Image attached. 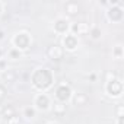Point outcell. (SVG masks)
Segmentation results:
<instances>
[{
    "mask_svg": "<svg viewBox=\"0 0 124 124\" xmlns=\"http://www.w3.org/2000/svg\"><path fill=\"white\" fill-rule=\"evenodd\" d=\"M115 117H124V105L118 104L115 108Z\"/></svg>",
    "mask_w": 124,
    "mask_h": 124,
    "instance_id": "ffe728a7",
    "label": "cell"
},
{
    "mask_svg": "<svg viewBox=\"0 0 124 124\" xmlns=\"http://www.w3.org/2000/svg\"><path fill=\"white\" fill-rule=\"evenodd\" d=\"M6 124H21V121H19V118H18V117H13V118L8 120V123H6Z\"/></svg>",
    "mask_w": 124,
    "mask_h": 124,
    "instance_id": "cb8c5ba5",
    "label": "cell"
},
{
    "mask_svg": "<svg viewBox=\"0 0 124 124\" xmlns=\"http://www.w3.org/2000/svg\"><path fill=\"white\" fill-rule=\"evenodd\" d=\"M111 55H112L114 60H123V58H124V47H123V44L118 42V44L112 45Z\"/></svg>",
    "mask_w": 124,
    "mask_h": 124,
    "instance_id": "5bb4252c",
    "label": "cell"
},
{
    "mask_svg": "<svg viewBox=\"0 0 124 124\" xmlns=\"http://www.w3.org/2000/svg\"><path fill=\"white\" fill-rule=\"evenodd\" d=\"M115 123H117V124H124V117H117Z\"/></svg>",
    "mask_w": 124,
    "mask_h": 124,
    "instance_id": "484cf974",
    "label": "cell"
},
{
    "mask_svg": "<svg viewBox=\"0 0 124 124\" xmlns=\"http://www.w3.org/2000/svg\"><path fill=\"white\" fill-rule=\"evenodd\" d=\"M64 10L69 16H75L79 13V5L76 2H66L64 3Z\"/></svg>",
    "mask_w": 124,
    "mask_h": 124,
    "instance_id": "2e32d148",
    "label": "cell"
},
{
    "mask_svg": "<svg viewBox=\"0 0 124 124\" xmlns=\"http://www.w3.org/2000/svg\"><path fill=\"white\" fill-rule=\"evenodd\" d=\"M89 37L93 39V41H98L102 38V29L99 26H91L89 29Z\"/></svg>",
    "mask_w": 124,
    "mask_h": 124,
    "instance_id": "d6986e66",
    "label": "cell"
},
{
    "mask_svg": "<svg viewBox=\"0 0 124 124\" xmlns=\"http://www.w3.org/2000/svg\"><path fill=\"white\" fill-rule=\"evenodd\" d=\"M5 9H6V5H5L3 2H0V18H2V15H3V12H5Z\"/></svg>",
    "mask_w": 124,
    "mask_h": 124,
    "instance_id": "d4e9b609",
    "label": "cell"
},
{
    "mask_svg": "<svg viewBox=\"0 0 124 124\" xmlns=\"http://www.w3.org/2000/svg\"><path fill=\"white\" fill-rule=\"evenodd\" d=\"M104 93L111 98V99H120L124 93V83L123 80L117 76L114 79H109V80H105V85H104Z\"/></svg>",
    "mask_w": 124,
    "mask_h": 124,
    "instance_id": "277c9868",
    "label": "cell"
},
{
    "mask_svg": "<svg viewBox=\"0 0 124 124\" xmlns=\"http://www.w3.org/2000/svg\"><path fill=\"white\" fill-rule=\"evenodd\" d=\"M6 95H8V89H6V86H5L3 83H0V101H3V99L6 98Z\"/></svg>",
    "mask_w": 124,
    "mask_h": 124,
    "instance_id": "44dd1931",
    "label": "cell"
},
{
    "mask_svg": "<svg viewBox=\"0 0 124 124\" xmlns=\"http://www.w3.org/2000/svg\"><path fill=\"white\" fill-rule=\"evenodd\" d=\"M73 88L67 83V82H60L54 86V91H53V101L54 102H61V104H69L72 102V98H73Z\"/></svg>",
    "mask_w": 124,
    "mask_h": 124,
    "instance_id": "3957f363",
    "label": "cell"
},
{
    "mask_svg": "<svg viewBox=\"0 0 124 124\" xmlns=\"http://www.w3.org/2000/svg\"><path fill=\"white\" fill-rule=\"evenodd\" d=\"M51 105H53V98L48 93L38 92L32 98V107L35 108L37 112H47L51 109Z\"/></svg>",
    "mask_w": 124,
    "mask_h": 124,
    "instance_id": "8992f818",
    "label": "cell"
},
{
    "mask_svg": "<svg viewBox=\"0 0 124 124\" xmlns=\"http://www.w3.org/2000/svg\"><path fill=\"white\" fill-rule=\"evenodd\" d=\"M22 117L26 118V120H34L37 117V111L32 105H26L22 108Z\"/></svg>",
    "mask_w": 124,
    "mask_h": 124,
    "instance_id": "e0dca14e",
    "label": "cell"
},
{
    "mask_svg": "<svg viewBox=\"0 0 124 124\" xmlns=\"http://www.w3.org/2000/svg\"><path fill=\"white\" fill-rule=\"evenodd\" d=\"M9 67H8V60L6 58H0V73L2 72H5V70H8Z\"/></svg>",
    "mask_w": 124,
    "mask_h": 124,
    "instance_id": "7402d4cb",
    "label": "cell"
},
{
    "mask_svg": "<svg viewBox=\"0 0 124 124\" xmlns=\"http://www.w3.org/2000/svg\"><path fill=\"white\" fill-rule=\"evenodd\" d=\"M10 44H12L13 48H16V50L25 53V51H28V50L32 47V44H34V37H32V34H31L29 31H26V29H19V31H16V32L12 35Z\"/></svg>",
    "mask_w": 124,
    "mask_h": 124,
    "instance_id": "7a4b0ae2",
    "label": "cell"
},
{
    "mask_svg": "<svg viewBox=\"0 0 124 124\" xmlns=\"http://www.w3.org/2000/svg\"><path fill=\"white\" fill-rule=\"evenodd\" d=\"M2 39H5V32H3V29H0V41Z\"/></svg>",
    "mask_w": 124,
    "mask_h": 124,
    "instance_id": "4316f807",
    "label": "cell"
},
{
    "mask_svg": "<svg viewBox=\"0 0 124 124\" xmlns=\"http://www.w3.org/2000/svg\"><path fill=\"white\" fill-rule=\"evenodd\" d=\"M89 29H91V25L86 23V22H72L70 23V32L75 34L76 37L88 35L89 34Z\"/></svg>",
    "mask_w": 124,
    "mask_h": 124,
    "instance_id": "30bf717a",
    "label": "cell"
},
{
    "mask_svg": "<svg viewBox=\"0 0 124 124\" xmlns=\"http://www.w3.org/2000/svg\"><path fill=\"white\" fill-rule=\"evenodd\" d=\"M22 57H23V53L19 51V50H16V48H13V47H10V48L6 51V60L16 61V60H21Z\"/></svg>",
    "mask_w": 124,
    "mask_h": 124,
    "instance_id": "9a60e30c",
    "label": "cell"
},
{
    "mask_svg": "<svg viewBox=\"0 0 124 124\" xmlns=\"http://www.w3.org/2000/svg\"><path fill=\"white\" fill-rule=\"evenodd\" d=\"M15 117V108L12 105H6L2 108V118H6V120H10Z\"/></svg>",
    "mask_w": 124,
    "mask_h": 124,
    "instance_id": "ac0fdd59",
    "label": "cell"
},
{
    "mask_svg": "<svg viewBox=\"0 0 124 124\" xmlns=\"http://www.w3.org/2000/svg\"><path fill=\"white\" fill-rule=\"evenodd\" d=\"M70 21L66 18V16H57L53 23H51V29L55 35H60V37H63L66 34L70 32Z\"/></svg>",
    "mask_w": 124,
    "mask_h": 124,
    "instance_id": "ba28073f",
    "label": "cell"
},
{
    "mask_svg": "<svg viewBox=\"0 0 124 124\" xmlns=\"http://www.w3.org/2000/svg\"><path fill=\"white\" fill-rule=\"evenodd\" d=\"M88 101H89V96H88L86 93H83V92L73 93L72 102H73L75 105H78V107H83V105H86V104H88Z\"/></svg>",
    "mask_w": 124,
    "mask_h": 124,
    "instance_id": "8fae6325",
    "label": "cell"
},
{
    "mask_svg": "<svg viewBox=\"0 0 124 124\" xmlns=\"http://www.w3.org/2000/svg\"><path fill=\"white\" fill-rule=\"evenodd\" d=\"M96 79H98V75L96 73H89L88 75V80L89 82H96Z\"/></svg>",
    "mask_w": 124,
    "mask_h": 124,
    "instance_id": "603a6c76",
    "label": "cell"
},
{
    "mask_svg": "<svg viewBox=\"0 0 124 124\" xmlns=\"http://www.w3.org/2000/svg\"><path fill=\"white\" fill-rule=\"evenodd\" d=\"M105 18L109 23H121L124 21V8L121 2H109L108 9L105 10Z\"/></svg>",
    "mask_w": 124,
    "mask_h": 124,
    "instance_id": "5b68a950",
    "label": "cell"
},
{
    "mask_svg": "<svg viewBox=\"0 0 124 124\" xmlns=\"http://www.w3.org/2000/svg\"><path fill=\"white\" fill-rule=\"evenodd\" d=\"M45 124H58V123H57V121H47Z\"/></svg>",
    "mask_w": 124,
    "mask_h": 124,
    "instance_id": "83f0119b",
    "label": "cell"
},
{
    "mask_svg": "<svg viewBox=\"0 0 124 124\" xmlns=\"http://www.w3.org/2000/svg\"><path fill=\"white\" fill-rule=\"evenodd\" d=\"M51 111L54 112V115L61 117V115H64V114H66V111H67V105H66V104H61V102H54V101H53Z\"/></svg>",
    "mask_w": 124,
    "mask_h": 124,
    "instance_id": "7c38bea8",
    "label": "cell"
},
{
    "mask_svg": "<svg viewBox=\"0 0 124 124\" xmlns=\"http://www.w3.org/2000/svg\"><path fill=\"white\" fill-rule=\"evenodd\" d=\"M47 57L53 61H58L64 57V50L60 47V44H53L47 48Z\"/></svg>",
    "mask_w": 124,
    "mask_h": 124,
    "instance_id": "9c48e42d",
    "label": "cell"
},
{
    "mask_svg": "<svg viewBox=\"0 0 124 124\" xmlns=\"http://www.w3.org/2000/svg\"><path fill=\"white\" fill-rule=\"evenodd\" d=\"M0 78L5 80V83H13V82H16V73H15L13 69H8V70L2 72V73H0Z\"/></svg>",
    "mask_w": 124,
    "mask_h": 124,
    "instance_id": "4fadbf2b",
    "label": "cell"
},
{
    "mask_svg": "<svg viewBox=\"0 0 124 124\" xmlns=\"http://www.w3.org/2000/svg\"><path fill=\"white\" fill-rule=\"evenodd\" d=\"M0 120H2V107H0Z\"/></svg>",
    "mask_w": 124,
    "mask_h": 124,
    "instance_id": "f1b7e54d",
    "label": "cell"
},
{
    "mask_svg": "<svg viewBox=\"0 0 124 124\" xmlns=\"http://www.w3.org/2000/svg\"><path fill=\"white\" fill-rule=\"evenodd\" d=\"M60 47L64 50V53H75V51H78L80 48V38L76 37L75 34L69 32V34L61 37Z\"/></svg>",
    "mask_w": 124,
    "mask_h": 124,
    "instance_id": "52a82bcc",
    "label": "cell"
},
{
    "mask_svg": "<svg viewBox=\"0 0 124 124\" xmlns=\"http://www.w3.org/2000/svg\"><path fill=\"white\" fill-rule=\"evenodd\" d=\"M54 82H55V75L54 72L47 67V66H38L35 67L31 75H29V83H31V88L38 93V92H42V93H47L50 89L54 88Z\"/></svg>",
    "mask_w": 124,
    "mask_h": 124,
    "instance_id": "6da1fadb",
    "label": "cell"
}]
</instances>
